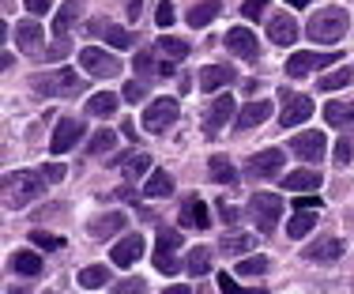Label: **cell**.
<instances>
[{
  "label": "cell",
  "instance_id": "cell-1",
  "mask_svg": "<svg viewBox=\"0 0 354 294\" xmlns=\"http://www.w3.org/2000/svg\"><path fill=\"white\" fill-rule=\"evenodd\" d=\"M41 192H46V174H38V170L4 174V208H27Z\"/></svg>",
  "mask_w": 354,
  "mask_h": 294
},
{
  "label": "cell",
  "instance_id": "cell-2",
  "mask_svg": "<svg viewBox=\"0 0 354 294\" xmlns=\"http://www.w3.org/2000/svg\"><path fill=\"white\" fill-rule=\"evenodd\" d=\"M347 27H351L347 8H320L309 19V38L320 42V46H335V42L347 38Z\"/></svg>",
  "mask_w": 354,
  "mask_h": 294
},
{
  "label": "cell",
  "instance_id": "cell-3",
  "mask_svg": "<svg viewBox=\"0 0 354 294\" xmlns=\"http://www.w3.org/2000/svg\"><path fill=\"white\" fill-rule=\"evenodd\" d=\"M30 91H38V95H46V98H72L83 91V80L72 68H53V72L30 75Z\"/></svg>",
  "mask_w": 354,
  "mask_h": 294
},
{
  "label": "cell",
  "instance_id": "cell-4",
  "mask_svg": "<svg viewBox=\"0 0 354 294\" xmlns=\"http://www.w3.org/2000/svg\"><path fill=\"white\" fill-rule=\"evenodd\" d=\"M245 212H249V219L257 223L260 234H272L275 223H279V215H283V196H275V192H252Z\"/></svg>",
  "mask_w": 354,
  "mask_h": 294
},
{
  "label": "cell",
  "instance_id": "cell-5",
  "mask_svg": "<svg viewBox=\"0 0 354 294\" xmlns=\"http://www.w3.org/2000/svg\"><path fill=\"white\" fill-rule=\"evenodd\" d=\"M80 68H87V75H95V80H113V75H121L124 64L113 53H106V49L87 46V49H80Z\"/></svg>",
  "mask_w": 354,
  "mask_h": 294
},
{
  "label": "cell",
  "instance_id": "cell-6",
  "mask_svg": "<svg viewBox=\"0 0 354 294\" xmlns=\"http://www.w3.org/2000/svg\"><path fill=\"white\" fill-rule=\"evenodd\" d=\"M279 98H283V113H279L283 129H298L301 121H309V117H313V98L298 95V91H283Z\"/></svg>",
  "mask_w": 354,
  "mask_h": 294
},
{
  "label": "cell",
  "instance_id": "cell-7",
  "mask_svg": "<svg viewBox=\"0 0 354 294\" xmlns=\"http://www.w3.org/2000/svg\"><path fill=\"white\" fill-rule=\"evenodd\" d=\"M177 121V98H155L143 110V129L147 132H166Z\"/></svg>",
  "mask_w": 354,
  "mask_h": 294
},
{
  "label": "cell",
  "instance_id": "cell-8",
  "mask_svg": "<svg viewBox=\"0 0 354 294\" xmlns=\"http://www.w3.org/2000/svg\"><path fill=\"white\" fill-rule=\"evenodd\" d=\"M290 151L298 158H306V163H317V158H324L328 151V136L320 129H309V132H298V136L290 140Z\"/></svg>",
  "mask_w": 354,
  "mask_h": 294
},
{
  "label": "cell",
  "instance_id": "cell-9",
  "mask_svg": "<svg viewBox=\"0 0 354 294\" xmlns=\"http://www.w3.org/2000/svg\"><path fill=\"white\" fill-rule=\"evenodd\" d=\"M335 53H313V49H301V53H294L290 61H286V75L290 80H306L313 68H324V64H332Z\"/></svg>",
  "mask_w": 354,
  "mask_h": 294
},
{
  "label": "cell",
  "instance_id": "cell-10",
  "mask_svg": "<svg viewBox=\"0 0 354 294\" xmlns=\"http://www.w3.org/2000/svg\"><path fill=\"white\" fill-rule=\"evenodd\" d=\"M230 117H234V98L230 95L212 98V106H207V113H204V132H207V136H218Z\"/></svg>",
  "mask_w": 354,
  "mask_h": 294
},
{
  "label": "cell",
  "instance_id": "cell-11",
  "mask_svg": "<svg viewBox=\"0 0 354 294\" xmlns=\"http://www.w3.org/2000/svg\"><path fill=\"white\" fill-rule=\"evenodd\" d=\"M83 140V125L75 121V117H64L61 125L53 129V140H49V151L53 155H64V151H72L75 144Z\"/></svg>",
  "mask_w": 354,
  "mask_h": 294
},
{
  "label": "cell",
  "instance_id": "cell-12",
  "mask_svg": "<svg viewBox=\"0 0 354 294\" xmlns=\"http://www.w3.org/2000/svg\"><path fill=\"white\" fill-rule=\"evenodd\" d=\"M91 35L106 38L113 49H132V46H136V35H132V30L117 27V23H109V19H95V23H91Z\"/></svg>",
  "mask_w": 354,
  "mask_h": 294
},
{
  "label": "cell",
  "instance_id": "cell-13",
  "mask_svg": "<svg viewBox=\"0 0 354 294\" xmlns=\"http://www.w3.org/2000/svg\"><path fill=\"white\" fill-rule=\"evenodd\" d=\"M283 170V151L279 147H268V151H260V155H252L249 158V178H275V174Z\"/></svg>",
  "mask_w": 354,
  "mask_h": 294
},
{
  "label": "cell",
  "instance_id": "cell-14",
  "mask_svg": "<svg viewBox=\"0 0 354 294\" xmlns=\"http://www.w3.org/2000/svg\"><path fill=\"white\" fill-rule=\"evenodd\" d=\"M140 257H143V238L140 234H124V238L109 249V260H113L117 268H132Z\"/></svg>",
  "mask_w": 354,
  "mask_h": 294
},
{
  "label": "cell",
  "instance_id": "cell-15",
  "mask_svg": "<svg viewBox=\"0 0 354 294\" xmlns=\"http://www.w3.org/2000/svg\"><path fill=\"white\" fill-rule=\"evenodd\" d=\"M226 49L238 57H245V61H257L260 57V46H257V35H252L249 27H234L226 30Z\"/></svg>",
  "mask_w": 354,
  "mask_h": 294
},
{
  "label": "cell",
  "instance_id": "cell-16",
  "mask_svg": "<svg viewBox=\"0 0 354 294\" xmlns=\"http://www.w3.org/2000/svg\"><path fill=\"white\" fill-rule=\"evenodd\" d=\"M268 117H272V102L268 98H252V102L241 106V113H238V132H249V129H257V125H264Z\"/></svg>",
  "mask_w": 354,
  "mask_h": 294
},
{
  "label": "cell",
  "instance_id": "cell-17",
  "mask_svg": "<svg viewBox=\"0 0 354 294\" xmlns=\"http://www.w3.org/2000/svg\"><path fill=\"white\" fill-rule=\"evenodd\" d=\"M177 219H181V226H189V230H207V226H212L207 204H204V200H196V196L185 200V204H181V215H177Z\"/></svg>",
  "mask_w": 354,
  "mask_h": 294
},
{
  "label": "cell",
  "instance_id": "cell-18",
  "mask_svg": "<svg viewBox=\"0 0 354 294\" xmlns=\"http://www.w3.org/2000/svg\"><path fill=\"white\" fill-rule=\"evenodd\" d=\"M301 257L313 260V264H332V260L343 257V241H339V238H320V241H313L309 249H301Z\"/></svg>",
  "mask_w": 354,
  "mask_h": 294
},
{
  "label": "cell",
  "instance_id": "cell-19",
  "mask_svg": "<svg viewBox=\"0 0 354 294\" xmlns=\"http://www.w3.org/2000/svg\"><path fill=\"white\" fill-rule=\"evenodd\" d=\"M109 166H117V170H121L124 178H140V174H147V170H151V155L136 147V151H129V155L109 158Z\"/></svg>",
  "mask_w": 354,
  "mask_h": 294
},
{
  "label": "cell",
  "instance_id": "cell-20",
  "mask_svg": "<svg viewBox=\"0 0 354 294\" xmlns=\"http://www.w3.org/2000/svg\"><path fill=\"white\" fill-rule=\"evenodd\" d=\"M268 38H272L275 46H290V42H298V23H294L290 15H272V19H268Z\"/></svg>",
  "mask_w": 354,
  "mask_h": 294
},
{
  "label": "cell",
  "instance_id": "cell-21",
  "mask_svg": "<svg viewBox=\"0 0 354 294\" xmlns=\"http://www.w3.org/2000/svg\"><path fill=\"white\" fill-rule=\"evenodd\" d=\"M80 15H83V0H64V4L57 8V15H53V35L64 38L75 27V19H80Z\"/></svg>",
  "mask_w": 354,
  "mask_h": 294
},
{
  "label": "cell",
  "instance_id": "cell-22",
  "mask_svg": "<svg viewBox=\"0 0 354 294\" xmlns=\"http://www.w3.org/2000/svg\"><path fill=\"white\" fill-rule=\"evenodd\" d=\"M124 212H106V215H98V219H91V238H113V234H121L124 230Z\"/></svg>",
  "mask_w": 354,
  "mask_h": 294
},
{
  "label": "cell",
  "instance_id": "cell-23",
  "mask_svg": "<svg viewBox=\"0 0 354 294\" xmlns=\"http://www.w3.org/2000/svg\"><path fill=\"white\" fill-rule=\"evenodd\" d=\"M41 38H46V35H41V27H38V23H15V46H19L23 49V53H41Z\"/></svg>",
  "mask_w": 354,
  "mask_h": 294
},
{
  "label": "cell",
  "instance_id": "cell-24",
  "mask_svg": "<svg viewBox=\"0 0 354 294\" xmlns=\"http://www.w3.org/2000/svg\"><path fill=\"white\" fill-rule=\"evenodd\" d=\"M136 72L143 75V80H158V75H170V72H174V64H170V61L158 64L151 49H140V53H136Z\"/></svg>",
  "mask_w": 354,
  "mask_h": 294
},
{
  "label": "cell",
  "instance_id": "cell-25",
  "mask_svg": "<svg viewBox=\"0 0 354 294\" xmlns=\"http://www.w3.org/2000/svg\"><path fill=\"white\" fill-rule=\"evenodd\" d=\"M121 98H124V95H109V91H98V95L87 98V113H91V117H113L117 106H121Z\"/></svg>",
  "mask_w": 354,
  "mask_h": 294
},
{
  "label": "cell",
  "instance_id": "cell-26",
  "mask_svg": "<svg viewBox=\"0 0 354 294\" xmlns=\"http://www.w3.org/2000/svg\"><path fill=\"white\" fill-rule=\"evenodd\" d=\"M324 121L335 129H354V98L351 102H328L324 106Z\"/></svg>",
  "mask_w": 354,
  "mask_h": 294
},
{
  "label": "cell",
  "instance_id": "cell-27",
  "mask_svg": "<svg viewBox=\"0 0 354 294\" xmlns=\"http://www.w3.org/2000/svg\"><path fill=\"white\" fill-rule=\"evenodd\" d=\"M313 226H317V208H298V212L290 215V223H286V234H290V238H306Z\"/></svg>",
  "mask_w": 354,
  "mask_h": 294
},
{
  "label": "cell",
  "instance_id": "cell-28",
  "mask_svg": "<svg viewBox=\"0 0 354 294\" xmlns=\"http://www.w3.org/2000/svg\"><path fill=\"white\" fill-rule=\"evenodd\" d=\"M226 83H234V68H226V64H207V68L200 72V87L204 91H218V87H226Z\"/></svg>",
  "mask_w": 354,
  "mask_h": 294
},
{
  "label": "cell",
  "instance_id": "cell-29",
  "mask_svg": "<svg viewBox=\"0 0 354 294\" xmlns=\"http://www.w3.org/2000/svg\"><path fill=\"white\" fill-rule=\"evenodd\" d=\"M207 174H212V181H218V185H238V170H234V163L230 158H223V155H215L212 163H207Z\"/></svg>",
  "mask_w": 354,
  "mask_h": 294
},
{
  "label": "cell",
  "instance_id": "cell-30",
  "mask_svg": "<svg viewBox=\"0 0 354 294\" xmlns=\"http://www.w3.org/2000/svg\"><path fill=\"white\" fill-rule=\"evenodd\" d=\"M283 189H294V192H309V189H320V174L317 170H294L283 178Z\"/></svg>",
  "mask_w": 354,
  "mask_h": 294
},
{
  "label": "cell",
  "instance_id": "cell-31",
  "mask_svg": "<svg viewBox=\"0 0 354 294\" xmlns=\"http://www.w3.org/2000/svg\"><path fill=\"white\" fill-rule=\"evenodd\" d=\"M174 192V178L166 170H155L147 178V185H143V196H151V200H162V196H170Z\"/></svg>",
  "mask_w": 354,
  "mask_h": 294
},
{
  "label": "cell",
  "instance_id": "cell-32",
  "mask_svg": "<svg viewBox=\"0 0 354 294\" xmlns=\"http://www.w3.org/2000/svg\"><path fill=\"white\" fill-rule=\"evenodd\" d=\"M218 8H223L218 0H200L196 8H189V15H185V19H189V27H207V23L218 15Z\"/></svg>",
  "mask_w": 354,
  "mask_h": 294
},
{
  "label": "cell",
  "instance_id": "cell-33",
  "mask_svg": "<svg viewBox=\"0 0 354 294\" xmlns=\"http://www.w3.org/2000/svg\"><path fill=\"white\" fill-rule=\"evenodd\" d=\"M109 279H113V275H109L106 264H91V268H83V272H80V287L83 291H98V287H106Z\"/></svg>",
  "mask_w": 354,
  "mask_h": 294
},
{
  "label": "cell",
  "instance_id": "cell-34",
  "mask_svg": "<svg viewBox=\"0 0 354 294\" xmlns=\"http://www.w3.org/2000/svg\"><path fill=\"white\" fill-rule=\"evenodd\" d=\"M12 268H15L19 275H38V272H41V257L35 253V249H23V253L12 257Z\"/></svg>",
  "mask_w": 354,
  "mask_h": 294
},
{
  "label": "cell",
  "instance_id": "cell-35",
  "mask_svg": "<svg viewBox=\"0 0 354 294\" xmlns=\"http://www.w3.org/2000/svg\"><path fill=\"white\" fill-rule=\"evenodd\" d=\"M158 53L162 57H170V61H185V57H189V42L185 38H158Z\"/></svg>",
  "mask_w": 354,
  "mask_h": 294
},
{
  "label": "cell",
  "instance_id": "cell-36",
  "mask_svg": "<svg viewBox=\"0 0 354 294\" xmlns=\"http://www.w3.org/2000/svg\"><path fill=\"white\" fill-rule=\"evenodd\" d=\"M117 144V132L113 129H98L95 136H91V144H87V155H106V151H113Z\"/></svg>",
  "mask_w": 354,
  "mask_h": 294
},
{
  "label": "cell",
  "instance_id": "cell-37",
  "mask_svg": "<svg viewBox=\"0 0 354 294\" xmlns=\"http://www.w3.org/2000/svg\"><path fill=\"white\" fill-rule=\"evenodd\" d=\"M189 272L192 275H207L212 272V249H204V246H196L189 253Z\"/></svg>",
  "mask_w": 354,
  "mask_h": 294
},
{
  "label": "cell",
  "instance_id": "cell-38",
  "mask_svg": "<svg viewBox=\"0 0 354 294\" xmlns=\"http://www.w3.org/2000/svg\"><path fill=\"white\" fill-rule=\"evenodd\" d=\"M347 83H354V68H335L320 75V91H335V87H347Z\"/></svg>",
  "mask_w": 354,
  "mask_h": 294
},
{
  "label": "cell",
  "instance_id": "cell-39",
  "mask_svg": "<svg viewBox=\"0 0 354 294\" xmlns=\"http://www.w3.org/2000/svg\"><path fill=\"white\" fill-rule=\"evenodd\" d=\"M249 246H252L249 234H223V246H218V249H223V253H230V257H241Z\"/></svg>",
  "mask_w": 354,
  "mask_h": 294
},
{
  "label": "cell",
  "instance_id": "cell-40",
  "mask_svg": "<svg viewBox=\"0 0 354 294\" xmlns=\"http://www.w3.org/2000/svg\"><path fill=\"white\" fill-rule=\"evenodd\" d=\"M268 268H272V260H268V257H241L238 275H264Z\"/></svg>",
  "mask_w": 354,
  "mask_h": 294
},
{
  "label": "cell",
  "instance_id": "cell-41",
  "mask_svg": "<svg viewBox=\"0 0 354 294\" xmlns=\"http://www.w3.org/2000/svg\"><path fill=\"white\" fill-rule=\"evenodd\" d=\"M155 246L162 249V253H177V249H181V234H177V230H166V226H162Z\"/></svg>",
  "mask_w": 354,
  "mask_h": 294
},
{
  "label": "cell",
  "instance_id": "cell-42",
  "mask_svg": "<svg viewBox=\"0 0 354 294\" xmlns=\"http://www.w3.org/2000/svg\"><path fill=\"white\" fill-rule=\"evenodd\" d=\"M30 241L41 249H61L64 246V238H57V234H49V230H30Z\"/></svg>",
  "mask_w": 354,
  "mask_h": 294
},
{
  "label": "cell",
  "instance_id": "cell-43",
  "mask_svg": "<svg viewBox=\"0 0 354 294\" xmlns=\"http://www.w3.org/2000/svg\"><path fill=\"white\" fill-rule=\"evenodd\" d=\"M174 19H177V15H174V4H170V0H162V4H158V12H155V23H158L162 30H170Z\"/></svg>",
  "mask_w": 354,
  "mask_h": 294
},
{
  "label": "cell",
  "instance_id": "cell-44",
  "mask_svg": "<svg viewBox=\"0 0 354 294\" xmlns=\"http://www.w3.org/2000/svg\"><path fill=\"white\" fill-rule=\"evenodd\" d=\"M143 95H147V87H143V80H129L124 83V102H143Z\"/></svg>",
  "mask_w": 354,
  "mask_h": 294
},
{
  "label": "cell",
  "instance_id": "cell-45",
  "mask_svg": "<svg viewBox=\"0 0 354 294\" xmlns=\"http://www.w3.org/2000/svg\"><path fill=\"white\" fill-rule=\"evenodd\" d=\"M155 268H158V272H166V275H174V272H177V257H174V253H162V249H155Z\"/></svg>",
  "mask_w": 354,
  "mask_h": 294
},
{
  "label": "cell",
  "instance_id": "cell-46",
  "mask_svg": "<svg viewBox=\"0 0 354 294\" xmlns=\"http://www.w3.org/2000/svg\"><path fill=\"white\" fill-rule=\"evenodd\" d=\"M264 8H268V0H245V4H241V15H245V19H260Z\"/></svg>",
  "mask_w": 354,
  "mask_h": 294
},
{
  "label": "cell",
  "instance_id": "cell-47",
  "mask_svg": "<svg viewBox=\"0 0 354 294\" xmlns=\"http://www.w3.org/2000/svg\"><path fill=\"white\" fill-rule=\"evenodd\" d=\"M351 155H354V147H351V140L343 136L339 144H335V163H339V166H347V163H351Z\"/></svg>",
  "mask_w": 354,
  "mask_h": 294
},
{
  "label": "cell",
  "instance_id": "cell-48",
  "mask_svg": "<svg viewBox=\"0 0 354 294\" xmlns=\"http://www.w3.org/2000/svg\"><path fill=\"white\" fill-rule=\"evenodd\" d=\"M23 4H27L30 15H46L49 8H53V0H23Z\"/></svg>",
  "mask_w": 354,
  "mask_h": 294
},
{
  "label": "cell",
  "instance_id": "cell-49",
  "mask_svg": "<svg viewBox=\"0 0 354 294\" xmlns=\"http://www.w3.org/2000/svg\"><path fill=\"white\" fill-rule=\"evenodd\" d=\"M41 174H46V181H61V178H64V166H61V163H49Z\"/></svg>",
  "mask_w": 354,
  "mask_h": 294
},
{
  "label": "cell",
  "instance_id": "cell-50",
  "mask_svg": "<svg viewBox=\"0 0 354 294\" xmlns=\"http://www.w3.org/2000/svg\"><path fill=\"white\" fill-rule=\"evenodd\" d=\"M218 215H223L226 223H238V208H230L226 200H218Z\"/></svg>",
  "mask_w": 354,
  "mask_h": 294
},
{
  "label": "cell",
  "instance_id": "cell-51",
  "mask_svg": "<svg viewBox=\"0 0 354 294\" xmlns=\"http://www.w3.org/2000/svg\"><path fill=\"white\" fill-rule=\"evenodd\" d=\"M113 291H117V294H129V291H143V279H124V283H117Z\"/></svg>",
  "mask_w": 354,
  "mask_h": 294
},
{
  "label": "cell",
  "instance_id": "cell-52",
  "mask_svg": "<svg viewBox=\"0 0 354 294\" xmlns=\"http://www.w3.org/2000/svg\"><path fill=\"white\" fill-rule=\"evenodd\" d=\"M294 208H317V212H320V200L306 192V196H298V200H294Z\"/></svg>",
  "mask_w": 354,
  "mask_h": 294
},
{
  "label": "cell",
  "instance_id": "cell-53",
  "mask_svg": "<svg viewBox=\"0 0 354 294\" xmlns=\"http://www.w3.org/2000/svg\"><path fill=\"white\" fill-rule=\"evenodd\" d=\"M234 287H238V283H234V275H218V291H234Z\"/></svg>",
  "mask_w": 354,
  "mask_h": 294
},
{
  "label": "cell",
  "instance_id": "cell-54",
  "mask_svg": "<svg viewBox=\"0 0 354 294\" xmlns=\"http://www.w3.org/2000/svg\"><path fill=\"white\" fill-rule=\"evenodd\" d=\"M140 4L143 0H129V19H140Z\"/></svg>",
  "mask_w": 354,
  "mask_h": 294
},
{
  "label": "cell",
  "instance_id": "cell-55",
  "mask_svg": "<svg viewBox=\"0 0 354 294\" xmlns=\"http://www.w3.org/2000/svg\"><path fill=\"white\" fill-rule=\"evenodd\" d=\"M286 4H290V8H306L309 0H286Z\"/></svg>",
  "mask_w": 354,
  "mask_h": 294
}]
</instances>
